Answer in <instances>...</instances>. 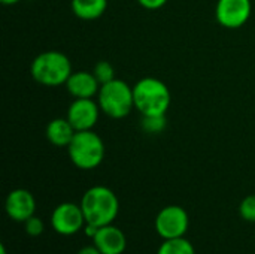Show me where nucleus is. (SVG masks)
I'll list each match as a JSON object with an SVG mask.
<instances>
[{
	"mask_svg": "<svg viewBox=\"0 0 255 254\" xmlns=\"http://www.w3.org/2000/svg\"><path fill=\"white\" fill-rule=\"evenodd\" d=\"M166 115H145L142 117V129L149 133V135H155V133H161L166 129Z\"/></svg>",
	"mask_w": 255,
	"mask_h": 254,
	"instance_id": "dca6fc26",
	"label": "nucleus"
},
{
	"mask_svg": "<svg viewBox=\"0 0 255 254\" xmlns=\"http://www.w3.org/2000/svg\"><path fill=\"white\" fill-rule=\"evenodd\" d=\"M134 109L142 115H166L172 96L167 85L152 76L139 79L133 85Z\"/></svg>",
	"mask_w": 255,
	"mask_h": 254,
	"instance_id": "f03ea898",
	"label": "nucleus"
},
{
	"mask_svg": "<svg viewBox=\"0 0 255 254\" xmlns=\"http://www.w3.org/2000/svg\"><path fill=\"white\" fill-rule=\"evenodd\" d=\"M87 222L81 205L72 202H63L57 205L51 214V226L54 232L63 237H73L84 231Z\"/></svg>",
	"mask_w": 255,
	"mask_h": 254,
	"instance_id": "0eeeda50",
	"label": "nucleus"
},
{
	"mask_svg": "<svg viewBox=\"0 0 255 254\" xmlns=\"http://www.w3.org/2000/svg\"><path fill=\"white\" fill-rule=\"evenodd\" d=\"M97 103L102 114L120 120L126 118L131 109H134V96L133 87H130L123 79H112L100 85L97 94Z\"/></svg>",
	"mask_w": 255,
	"mask_h": 254,
	"instance_id": "20e7f679",
	"label": "nucleus"
},
{
	"mask_svg": "<svg viewBox=\"0 0 255 254\" xmlns=\"http://www.w3.org/2000/svg\"><path fill=\"white\" fill-rule=\"evenodd\" d=\"M3 4H6V6H12V4H16L18 1H21V0H0Z\"/></svg>",
	"mask_w": 255,
	"mask_h": 254,
	"instance_id": "5701e85b",
	"label": "nucleus"
},
{
	"mask_svg": "<svg viewBox=\"0 0 255 254\" xmlns=\"http://www.w3.org/2000/svg\"><path fill=\"white\" fill-rule=\"evenodd\" d=\"M24 229H25V232H27L28 237L37 238V237H40L45 232V223H43L42 219H39L34 214L33 217H30L28 220L24 222Z\"/></svg>",
	"mask_w": 255,
	"mask_h": 254,
	"instance_id": "6ab92c4d",
	"label": "nucleus"
},
{
	"mask_svg": "<svg viewBox=\"0 0 255 254\" xmlns=\"http://www.w3.org/2000/svg\"><path fill=\"white\" fill-rule=\"evenodd\" d=\"M239 214L241 217L248 222V223H255V195L247 196L241 205H239Z\"/></svg>",
	"mask_w": 255,
	"mask_h": 254,
	"instance_id": "a211bd4d",
	"label": "nucleus"
},
{
	"mask_svg": "<svg viewBox=\"0 0 255 254\" xmlns=\"http://www.w3.org/2000/svg\"><path fill=\"white\" fill-rule=\"evenodd\" d=\"M64 85L69 94L73 96L75 99H93L94 96L99 94L102 84L97 81L93 72L78 70V72H72V75L69 76Z\"/></svg>",
	"mask_w": 255,
	"mask_h": 254,
	"instance_id": "f8f14e48",
	"label": "nucleus"
},
{
	"mask_svg": "<svg viewBox=\"0 0 255 254\" xmlns=\"http://www.w3.org/2000/svg\"><path fill=\"white\" fill-rule=\"evenodd\" d=\"M36 199L25 189H15L9 192L4 201V211L13 222L24 223L36 213Z\"/></svg>",
	"mask_w": 255,
	"mask_h": 254,
	"instance_id": "9d476101",
	"label": "nucleus"
},
{
	"mask_svg": "<svg viewBox=\"0 0 255 254\" xmlns=\"http://www.w3.org/2000/svg\"><path fill=\"white\" fill-rule=\"evenodd\" d=\"M93 244L102 254H123L127 249V238L120 228L108 225L99 228L97 234L93 238Z\"/></svg>",
	"mask_w": 255,
	"mask_h": 254,
	"instance_id": "9b49d317",
	"label": "nucleus"
},
{
	"mask_svg": "<svg viewBox=\"0 0 255 254\" xmlns=\"http://www.w3.org/2000/svg\"><path fill=\"white\" fill-rule=\"evenodd\" d=\"M157 254H196V250L194 246L185 237H182L175 240H163Z\"/></svg>",
	"mask_w": 255,
	"mask_h": 254,
	"instance_id": "2eb2a0df",
	"label": "nucleus"
},
{
	"mask_svg": "<svg viewBox=\"0 0 255 254\" xmlns=\"http://www.w3.org/2000/svg\"><path fill=\"white\" fill-rule=\"evenodd\" d=\"M0 254H7V253H6V247H4L3 244L0 246Z\"/></svg>",
	"mask_w": 255,
	"mask_h": 254,
	"instance_id": "b1692460",
	"label": "nucleus"
},
{
	"mask_svg": "<svg viewBox=\"0 0 255 254\" xmlns=\"http://www.w3.org/2000/svg\"><path fill=\"white\" fill-rule=\"evenodd\" d=\"M76 130L67 118H54L46 126V139L58 148H67Z\"/></svg>",
	"mask_w": 255,
	"mask_h": 254,
	"instance_id": "ddd939ff",
	"label": "nucleus"
},
{
	"mask_svg": "<svg viewBox=\"0 0 255 254\" xmlns=\"http://www.w3.org/2000/svg\"><path fill=\"white\" fill-rule=\"evenodd\" d=\"M76 254H102L100 253V250L94 246V244H91V246H84L82 249H79V252Z\"/></svg>",
	"mask_w": 255,
	"mask_h": 254,
	"instance_id": "412c9836",
	"label": "nucleus"
},
{
	"mask_svg": "<svg viewBox=\"0 0 255 254\" xmlns=\"http://www.w3.org/2000/svg\"><path fill=\"white\" fill-rule=\"evenodd\" d=\"M108 9V0H72L73 13L85 21L100 18Z\"/></svg>",
	"mask_w": 255,
	"mask_h": 254,
	"instance_id": "4468645a",
	"label": "nucleus"
},
{
	"mask_svg": "<svg viewBox=\"0 0 255 254\" xmlns=\"http://www.w3.org/2000/svg\"><path fill=\"white\" fill-rule=\"evenodd\" d=\"M93 73H94V76L97 78V81H99L100 84H106V82H109V81L115 79V70H114V66H112L109 61H105V60L99 61V63L94 66Z\"/></svg>",
	"mask_w": 255,
	"mask_h": 254,
	"instance_id": "f3484780",
	"label": "nucleus"
},
{
	"mask_svg": "<svg viewBox=\"0 0 255 254\" xmlns=\"http://www.w3.org/2000/svg\"><path fill=\"white\" fill-rule=\"evenodd\" d=\"M72 72V63L69 57L54 49L40 52L30 64L31 78L45 87H58L66 84Z\"/></svg>",
	"mask_w": 255,
	"mask_h": 254,
	"instance_id": "7ed1b4c3",
	"label": "nucleus"
},
{
	"mask_svg": "<svg viewBox=\"0 0 255 254\" xmlns=\"http://www.w3.org/2000/svg\"><path fill=\"white\" fill-rule=\"evenodd\" d=\"M154 228L161 240L182 238L190 228L188 213L179 205H167L158 211Z\"/></svg>",
	"mask_w": 255,
	"mask_h": 254,
	"instance_id": "423d86ee",
	"label": "nucleus"
},
{
	"mask_svg": "<svg viewBox=\"0 0 255 254\" xmlns=\"http://www.w3.org/2000/svg\"><path fill=\"white\" fill-rule=\"evenodd\" d=\"M70 162L82 171H91L102 165L105 159L103 139L93 130L76 132L67 147Z\"/></svg>",
	"mask_w": 255,
	"mask_h": 254,
	"instance_id": "39448f33",
	"label": "nucleus"
},
{
	"mask_svg": "<svg viewBox=\"0 0 255 254\" xmlns=\"http://www.w3.org/2000/svg\"><path fill=\"white\" fill-rule=\"evenodd\" d=\"M79 205L85 222L96 228L112 225L120 214V201L114 190L106 186L90 187L84 193Z\"/></svg>",
	"mask_w": 255,
	"mask_h": 254,
	"instance_id": "f257e3e1",
	"label": "nucleus"
},
{
	"mask_svg": "<svg viewBox=\"0 0 255 254\" xmlns=\"http://www.w3.org/2000/svg\"><path fill=\"white\" fill-rule=\"evenodd\" d=\"M97 231H99V228H96V226H93V225H85V228H84V232H85V235L88 237V238H94V235L97 234Z\"/></svg>",
	"mask_w": 255,
	"mask_h": 254,
	"instance_id": "4be33fe9",
	"label": "nucleus"
},
{
	"mask_svg": "<svg viewBox=\"0 0 255 254\" xmlns=\"http://www.w3.org/2000/svg\"><path fill=\"white\" fill-rule=\"evenodd\" d=\"M100 106L94 99H75L69 109L66 118L70 121L76 132L93 130L100 117Z\"/></svg>",
	"mask_w": 255,
	"mask_h": 254,
	"instance_id": "1a4fd4ad",
	"label": "nucleus"
},
{
	"mask_svg": "<svg viewBox=\"0 0 255 254\" xmlns=\"http://www.w3.org/2000/svg\"><path fill=\"white\" fill-rule=\"evenodd\" d=\"M137 3L145 7V9H149V10H155V9H160L163 7L167 0H137Z\"/></svg>",
	"mask_w": 255,
	"mask_h": 254,
	"instance_id": "aec40b11",
	"label": "nucleus"
},
{
	"mask_svg": "<svg viewBox=\"0 0 255 254\" xmlns=\"http://www.w3.org/2000/svg\"><path fill=\"white\" fill-rule=\"evenodd\" d=\"M253 12L251 0H218L215 6L217 21L226 28H239L248 22Z\"/></svg>",
	"mask_w": 255,
	"mask_h": 254,
	"instance_id": "6e6552de",
	"label": "nucleus"
}]
</instances>
